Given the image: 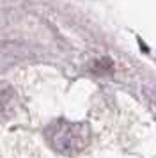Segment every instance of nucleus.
I'll return each instance as SVG.
<instances>
[{
    "label": "nucleus",
    "mask_w": 156,
    "mask_h": 158,
    "mask_svg": "<svg viewBox=\"0 0 156 158\" xmlns=\"http://www.w3.org/2000/svg\"><path fill=\"white\" fill-rule=\"evenodd\" d=\"M46 140L60 155H76L89 144L91 130L85 123L57 119L46 128Z\"/></svg>",
    "instance_id": "1"
},
{
    "label": "nucleus",
    "mask_w": 156,
    "mask_h": 158,
    "mask_svg": "<svg viewBox=\"0 0 156 158\" xmlns=\"http://www.w3.org/2000/svg\"><path fill=\"white\" fill-rule=\"evenodd\" d=\"M14 105H16V94L9 85H0V117L4 115H9L14 110Z\"/></svg>",
    "instance_id": "2"
}]
</instances>
